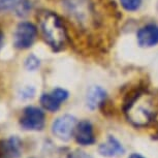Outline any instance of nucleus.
Instances as JSON below:
<instances>
[{
  "label": "nucleus",
  "instance_id": "6",
  "mask_svg": "<svg viewBox=\"0 0 158 158\" xmlns=\"http://www.w3.org/2000/svg\"><path fill=\"white\" fill-rule=\"evenodd\" d=\"M33 7L32 0H0V11H14L18 17H26Z\"/></svg>",
  "mask_w": 158,
  "mask_h": 158
},
{
  "label": "nucleus",
  "instance_id": "18",
  "mask_svg": "<svg viewBox=\"0 0 158 158\" xmlns=\"http://www.w3.org/2000/svg\"><path fill=\"white\" fill-rule=\"evenodd\" d=\"M128 158H145L144 156H142L141 154H138V153H133V154H131L129 157Z\"/></svg>",
  "mask_w": 158,
  "mask_h": 158
},
{
  "label": "nucleus",
  "instance_id": "1",
  "mask_svg": "<svg viewBox=\"0 0 158 158\" xmlns=\"http://www.w3.org/2000/svg\"><path fill=\"white\" fill-rule=\"evenodd\" d=\"M36 18L46 44L55 52L63 50L66 46L67 33L61 18L54 11L47 10H40Z\"/></svg>",
  "mask_w": 158,
  "mask_h": 158
},
{
  "label": "nucleus",
  "instance_id": "2",
  "mask_svg": "<svg viewBox=\"0 0 158 158\" xmlns=\"http://www.w3.org/2000/svg\"><path fill=\"white\" fill-rule=\"evenodd\" d=\"M19 123L24 130L41 131L46 125V115L41 109L28 106L24 108Z\"/></svg>",
  "mask_w": 158,
  "mask_h": 158
},
{
  "label": "nucleus",
  "instance_id": "13",
  "mask_svg": "<svg viewBox=\"0 0 158 158\" xmlns=\"http://www.w3.org/2000/svg\"><path fill=\"white\" fill-rule=\"evenodd\" d=\"M40 61L36 56L31 54L29 55L25 60V68L28 71H35L40 67Z\"/></svg>",
  "mask_w": 158,
  "mask_h": 158
},
{
  "label": "nucleus",
  "instance_id": "7",
  "mask_svg": "<svg viewBox=\"0 0 158 158\" xmlns=\"http://www.w3.org/2000/svg\"><path fill=\"white\" fill-rule=\"evenodd\" d=\"M22 155V141L17 135L0 139V158H20Z\"/></svg>",
  "mask_w": 158,
  "mask_h": 158
},
{
  "label": "nucleus",
  "instance_id": "12",
  "mask_svg": "<svg viewBox=\"0 0 158 158\" xmlns=\"http://www.w3.org/2000/svg\"><path fill=\"white\" fill-rule=\"evenodd\" d=\"M143 0H120L122 7L127 11H135L142 5Z\"/></svg>",
  "mask_w": 158,
  "mask_h": 158
},
{
  "label": "nucleus",
  "instance_id": "5",
  "mask_svg": "<svg viewBox=\"0 0 158 158\" xmlns=\"http://www.w3.org/2000/svg\"><path fill=\"white\" fill-rule=\"evenodd\" d=\"M74 139L81 146H91L94 144L96 139L94 135L93 125L90 121L82 120L77 123L74 130Z\"/></svg>",
  "mask_w": 158,
  "mask_h": 158
},
{
  "label": "nucleus",
  "instance_id": "15",
  "mask_svg": "<svg viewBox=\"0 0 158 158\" xmlns=\"http://www.w3.org/2000/svg\"><path fill=\"white\" fill-rule=\"evenodd\" d=\"M52 93L54 94L55 96L61 101V102H64V101L68 98V96H69V93H68V92L65 90V89H62V88H56V89H54V90L52 91Z\"/></svg>",
  "mask_w": 158,
  "mask_h": 158
},
{
  "label": "nucleus",
  "instance_id": "9",
  "mask_svg": "<svg viewBox=\"0 0 158 158\" xmlns=\"http://www.w3.org/2000/svg\"><path fill=\"white\" fill-rule=\"evenodd\" d=\"M98 152L101 156L104 157H117L124 154L125 149L117 139L112 135H109L106 141L99 145Z\"/></svg>",
  "mask_w": 158,
  "mask_h": 158
},
{
  "label": "nucleus",
  "instance_id": "3",
  "mask_svg": "<svg viewBox=\"0 0 158 158\" xmlns=\"http://www.w3.org/2000/svg\"><path fill=\"white\" fill-rule=\"evenodd\" d=\"M36 37V26L30 22H21L14 33V46L19 50H27L33 46Z\"/></svg>",
  "mask_w": 158,
  "mask_h": 158
},
{
  "label": "nucleus",
  "instance_id": "8",
  "mask_svg": "<svg viewBox=\"0 0 158 158\" xmlns=\"http://www.w3.org/2000/svg\"><path fill=\"white\" fill-rule=\"evenodd\" d=\"M136 36L141 47L150 48L156 46L158 44V26L155 24H148L139 29Z\"/></svg>",
  "mask_w": 158,
  "mask_h": 158
},
{
  "label": "nucleus",
  "instance_id": "4",
  "mask_svg": "<svg viewBox=\"0 0 158 158\" xmlns=\"http://www.w3.org/2000/svg\"><path fill=\"white\" fill-rule=\"evenodd\" d=\"M77 125V118L73 115H63L57 118L52 124V133L62 142H67L74 135Z\"/></svg>",
  "mask_w": 158,
  "mask_h": 158
},
{
  "label": "nucleus",
  "instance_id": "16",
  "mask_svg": "<svg viewBox=\"0 0 158 158\" xmlns=\"http://www.w3.org/2000/svg\"><path fill=\"white\" fill-rule=\"evenodd\" d=\"M67 158H91V157L89 156L88 154H86L85 152L77 150V151L70 152V153L68 154Z\"/></svg>",
  "mask_w": 158,
  "mask_h": 158
},
{
  "label": "nucleus",
  "instance_id": "14",
  "mask_svg": "<svg viewBox=\"0 0 158 158\" xmlns=\"http://www.w3.org/2000/svg\"><path fill=\"white\" fill-rule=\"evenodd\" d=\"M35 94V89L31 86H27L24 89H22L20 92V96L22 99H30V98H33Z\"/></svg>",
  "mask_w": 158,
  "mask_h": 158
},
{
  "label": "nucleus",
  "instance_id": "11",
  "mask_svg": "<svg viewBox=\"0 0 158 158\" xmlns=\"http://www.w3.org/2000/svg\"><path fill=\"white\" fill-rule=\"evenodd\" d=\"M40 101L41 106H43L44 110H47V111H49L51 113L57 112L58 110L60 109V106L62 103L52 92H51V93H44L40 96Z\"/></svg>",
  "mask_w": 158,
  "mask_h": 158
},
{
  "label": "nucleus",
  "instance_id": "17",
  "mask_svg": "<svg viewBox=\"0 0 158 158\" xmlns=\"http://www.w3.org/2000/svg\"><path fill=\"white\" fill-rule=\"evenodd\" d=\"M4 40H5L4 32H3V30H2V28L0 27V50H1L2 47L4 46Z\"/></svg>",
  "mask_w": 158,
  "mask_h": 158
},
{
  "label": "nucleus",
  "instance_id": "10",
  "mask_svg": "<svg viewBox=\"0 0 158 158\" xmlns=\"http://www.w3.org/2000/svg\"><path fill=\"white\" fill-rule=\"evenodd\" d=\"M106 98V92L103 88L99 86H93L88 90L87 97H86V102L87 106L91 111L96 110L99 108L102 103H104V100Z\"/></svg>",
  "mask_w": 158,
  "mask_h": 158
}]
</instances>
